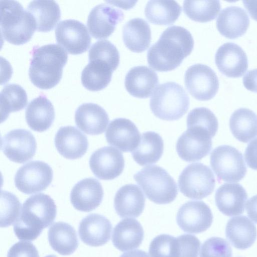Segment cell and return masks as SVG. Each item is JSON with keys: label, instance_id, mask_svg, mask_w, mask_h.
Listing matches in <instances>:
<instances>
[{"label": "cell", "instance_id": "cell-37", "mask_svg": "<svg viewBox=\"0 0 257 257\" xmlns=\"http://www.w3.org/2000/svg\"><path fill=\"white\" fill-rule=\"evenodd\" d=\"M2 122L5 121L12 112L23 109L27 103L25 90L17 84L6 85L1 92Z\"/></svg>", "mask_w": 257, "mask_h": 257}, {"label": "cell", "instance_id": "cell-2", "mask_svg": "<svg viewBox=\"0 0 257 257\" xmlns=\"http://www.w3.org/2000/svg\"><path fill=\"white\" fill-rule=\"evenodd\" d=\"M56 213V206L49 195L39 193L30 196L23 203L20 217L14 224L16 235L20 240L36 239L54 222Z\"/></svg>", "mask_w": 257, "mask_h": 257}, {"label": "cell", "instance_id": "cell-6", "mask_svg": "<svg viewBox=\"0 0 257 257\" xmlns=\"http://www.w3.org/2000/svg\"><path fill=\"white\" fill-rule=\"evenodd\" d=\"M146 197L159 204L173 202L178 195L176 182L168 172L157 165L148 166L134 175Z\"/></svg>", "mask_w": 257, "mask_h": 257}, {"label": "cell", "instance_id": "cell-18", "mask_svg": "<svg viewBox=\"0 0 257 257\" xmlns=\"http://www.w3.org/2000/svg\"><path fill=\"white\" fill-rule=\"evenodd\" d=\"M215 61L219 70L230 77H239L248 68L246 53L238 45L227 42L219 47L215 55Z\"/></svg>", "mask_w": 257, "mask_h": 257}, {"label": "cell", "instance_id": "cell-7", "mask_svg": "<svg viewBox=\"0 0 257 257\" xmlns=\"http://www.w3.org/2000/svg\"><path fill=\"white\" fill-rule=\"evenodd\" d=\"M215 185L214 174L210 168L203 164L188 165L178 179L180 191L186 197L200 200L209 196Z\"/></svg>", "mask_w": 257, "mask_h": 257}, {"label": "cell", "instance_id": "cell-23", "mask_svg": "<svg viewBox=\"0 0 257 257\" xmlns=\"http://www.w3.org/2000/svg\"><path fill=\"white\" fill-rule=\"evenodd\" d=\"M158 83L157 73L145 66H138L131 68L127 73L124 80L127 92L131 95L140 98L150 97Z\"/></svg>", "mask_w": 257, "mask_h": 257}, {"label": "cell", "instance_id": "cell-40", "mask_svg": "<svg viewBox=\"0 0 257 257\" xmlns=\"http://www.w3.org/2000/svg\"><path fill=\"white\" fill-rule=\"evenodd\" d=\"M89 61L100 60L107 63L114 70L119 63V54L116 47L106 40H99L91 46L88 54Z\"/></svg>", "mask_w": 257, "mask_h": 257}, {"label": "cell", "instance_id": "cell-1", "mask_svg": "<svg viewBox=\"0 0 257 257\" xmlns=\"http://www.w3.org/2000/svg\"><path fill=\"white\" fill-rule=\"evenodd\" d=\"M193 47L194 40L189 31L181 26L169 27L149 48L148 64L158 71H172L180 65Z\"/></svg>", "mask_w": 257, "mask_h": 257}, {"label": "cell", "instance_id": "cell-20", "mask_svg": "<svg viewBox=\"0 0 257 257\" xmlns=\"http://www.w3.org/2000/svg\"><path fill=\"white\" fill-rule=\"evenodd\" d=\"M112 225L105 217L98 214H90L83 218L78 227L81 240L91 246L106 243L110 238Z\"/></svg>", "mask_w": 257, "mask_h": 257}, {"label": "cell", "instance_id": "cell-43", "mask_svg": "<svg viewBox=\"0 0 257 257\" xmlns=\"http://www.w3.org/2000/svg\"><path fill=\"white\" fill-rule=\"evenodd\" d=\"M200 257H231L232 250L228 242L219 237H212L203 243Z\"/></svg>", "mask_w": 257, "mask_h": 257}, {"label": "cell", "instance_id": "cell-39", "mask_svg": "<svg viewBox=\"0 0 257 257\" xmlns=\"http://www.w3.org/2000/svg\"><path fill=\"white\" fill-rule=\"evenodd\" d=\"M187 128L199 129L205 132L213 138L218 127L217 119L208 108L196 107L191 110L187 117Z\"/></svg>", "mask_w": 257, "mask_h": 257}, {"label": "cell", "instance_id": "cell-12", "mask_svg": "<svg viewBox=\"0 0 257 257\" xmlns=\"http://www.w3.org/2000/svg\"><path fill=\"white\" fill-rule=\"evenodd\" d=\"M37 149L35 137L25 129H15L1 139V150L11 161L24 163L34 156Z\"/></svg>", "mask_w": 257, "mask_h": 257}, {"label": "cell", "instance_id": "cell-32", "mask_svg": "<svg viewBox=\"0 0 257 257\" xmlns=\"http://www.w3.org/2000/svg\"><path fill=\"white\" fill-rule=\"evenodd\" d=\"M164 151V142L160 135L154 132H146L141 136L138 147L132 152L135 161L141 166L157 162Z\"/></svg>", "mask_w": 257, "mask_h": 257}, {"label": "cell", "instance_id": "cell-48", "mask_svg": "<svg viewBox=\"0 0 257 257\" xmlns=\"http://www.w3.org/2000/svg\"><path fill=\"white\" fill-rule=\"evenodd\" d=\"M246 210L248 216L257 223V195L252 196L247 201Z\"/></svg>", "mask_w": 257, "mask_h": 257}, {"label": "cell", "instance_id": "cell-15", "mask_svg": "<svg viewBox=\"0 0 257 257\" xmlns=\"http://www.w3.org/2000/svg\"><path fill=\"white\" fill-rule=\"evenodd\" d=\"M89 166L94 175L101 180H110L119 176L124 167L122 154L112 147H104L93 153Z\"/></svg>", "mask_w": 257, "mask_h": 257}, {"label": "cell", "instance_id": "cell-44", "mask_svg": "<svg viewBox=\"0 0 257 257\" xmlns=\"http://www.w3.org/2000/svg\"><path fill=\"white\" fill-rule=\"evenodd\" d=\"M179 257H198L201 242L195 235L184 234L177 237Z\"/></svg>", "mask_w": 257, "mask_h": 257}, {"label": "cell", "instance_id": "cell-36", "mask_svg": "<svg viewBox=\"0 0 257 257\" xmlns=\"http://www.w3.org/2000/svg\"><path fill=\"white\" fill-rule=\"evenodd\" d=\"M182 8L174 1H150L145 9L146 18L151 23L159 25L174 24L180 16Z\"/></svg>", "mask_w": 257, "mask_h": 257}, {"label": "cell", "instance_id": "cell-31", "mask_svg": "<svg viewBox=\"0 0 257 257\" xmlns=\"http://www.w3.org/2000/svg\"><path fill=\"white\" fill-rule=\"evenodd\" d=\"M48 235L51 247L61 255H70L78 246L76 232L67 223L61 221L54 223L49 228Z\"/></svg>", "mask_w": 257, "mask_h": 257}, {"label": "cell", "instance_id": "cell-42", "mask_svg": "<svg viewBox=\"0 0 257 257\" xmlns=\"http://www.w3.org/2000/svg\"><path fill=\"white\" fill-rule=\"evenodd\" d=\"M150 257H179V245L177 238L166 234L155 237L149 249Z\"/></svg>", "mask_w": 257, "mask_h": 257}, {"label": "cell", "instance_id": "cell-35", "mask_svg": "<svg viewBox=\"0 0 257 257\" xmlns=\"http://www.w3.org/2000/svg\"><path fill=\"white\" fill-rule=\"evenodd\" d=\"M89 62L82 71L81 83L90 91L101 90L110 82L114 70L104 62L97 60Z\"/></svg>", "mask_w": 257, "mask_h": 257}, {"label": "cell", "instance_id": "cell-16", "mask_svg": "<svg viewBox=\"0 0 257 257\" xmlns=\"http://www.w3.org/2000/svg\"><path fill=\"white\" fill-rule=\"evenodd\" d=\"M124 18L123 12L108 4H101L90 12L87 26L95 39H106L114 32L116 25Z\"/></svg>", "mask_w": 257, "mask_h": 257}, {"label": "cell", "instance_id": "cell-14", "mask_svg": "<svg viewBox=\"0 0 257 257\" xmlns=\"http://www.w3.org/2000/svg\"><path fill=\"white\" fill-rule=\"evenodd\" d=\"M211 137L200 130L189 128L177 140L176 151L179 157L188 162L201 160L212 149Z\"/></svg>", "mask_w": 257, "mask_h": 257}, {"label": "cell", "instance_id": "cell-8", "mask_svg": "<svg viewBox=\"0 0 257 257\" xmlns=\"http://www.w3.org/2000/svg\"><path fill=\"white\" fill-rule=\"evenodd\" d=\"M210 165L219 182H238L247 171L242 154L228 145L219 146L212 151Z\"/></svg>", "mask_w": 257, "mask_h": 257}, {"label": "cell", "instance_id": "cell-50", "mask_svg": "<svg viewBox=\"0 0 257 257\" xmlns=\"http://www.w3.org/2000/svg\"><path fill=\"white\" fill-rule=\"evenodd\" d=\"M120 257H149V256L145 251L137 249L124 252Z\"/></svg>", "mask_w": 257, "mask_h": 257}, {"label": "cell", "instance_id": "cell-22", "mask_svg": "<svg viewBox=\"0 0 257 257\" xmlns=\"http://www.w3.org/2000/svg\"><path fill=\"white\" fill-rule=\"evenodd\" d=\"M247 199L245 189L238 183H224L217 189L215 195L218 209L228 216L242 214Z\"/></svg>", "mask_w": 257, "mask_h": 257}, {"label": "cell", "instance_id": "cell-26", "mask_svg": "<svg viewBox=\"0 0 257 257\" xmlns=\"http://www.w3.org/2000/svg\"><path fill=\"white\" fill-rule=\"evenodd\" d=\"M249 24L248 15L242 8L229 6L223 9L216 19V27L220 33L229 39L243 35Z\"/></svg>", "mask_w": 257, "mask_h": 257}, {"label": "cell", "instance_id": "cell-33", "mask_svg": "<svg viewBox=\"0 0 257 257\" xmlns=\"http://www.w3.org/2000/svg\"><path fill=\"white\" fill-rule=\"evenodd\" d=\"M27 9L33 17L38 31L52 30L61 17L60 7L55 1H33Z\"/></svg>", "mask_w": 257, "mask_h": 257}, {"label": "cell", "instance_id": "cell-9", "mask_svg": "<svg viewBox=\"0 0 257 257\" xmlns=\"http://www.w3.org/2000/svg\"><path fill=\"white\" fill-rule=\"evenodd\" d=\"M53 178V170L48 164L33 161L18 169L15 177V184L22 193L32 194L46 189L50 185Z\"/></svg>", "mask_w": 257, "mask_h": 257}, {"label": "cell", "instance_id": "cell-11", "mask_svg": "<svg viewBox=\"0 0 257 257\" xmlns=\"http://www.w3.org/2000/svg\"><path fill=\"white\" fill-rule=\"evenodd\" d=\"M57 43L71 54L86 52L91 43V37L86 26L73 19L60 21L55 28Z\"/></svg>", "mask_w": 257, "mask_h": 257}, {"label": "cell", "instance_id": "cell-34", "mask_svg": "<svg viewBox=\"0 0 257 257\" xmlns=\"http://www.w3.org/2000/svg\"><path fill=\"white\" fill-rule=\"evenodd\" d=\"M229 127L237 140L248 143L257 136V115L249 109L238 108L230 116Z\"/></svg>", "mask_w": 257, "mask_h": 257}, {"label": "cell", "instance_id": "cell-38", "mask_svg": "<svg viewBox=\"0 0 257 257\" xmlns=\"http://www.w3.org/2000/svg\"><path fill=\"white\" fill-rule=\"evenodd\" d=\"M221 8L219 1H185L183 9L190 19L205 23L214 19Z\"/></svg>", "mask_w": 257, "mask_h": 257}, {"label": "cell", "instance_id": "cell-27", "mask_svg": "<svg viewBox=\"0 0 257 257\" xmlns=\"http://www.w3.org/2000/svg\"><path fill=\"white\" fill-rule=\"evenodd\" d=\"M26 122L33 131H46L50 127L55 119V110L51 102L44 95H40L31 100L25 112Z\"/></svg>", "mask_w": 257, "mask_h": 257}, {"label": "cell", "instance_id": "cell-4", "mask_svg": "<svg viewBox=\"0 0 257 257\" xmlns=\"http://www.w3.org/2000/svg\"><path fill=\"white\" fill-rule=\"evenodd\" d=\"M36 30L33 17L19 2L1 1V31L5 40L22 45L31 39Z\"/></svg>", "mask_w": 257, "mask_h": 257}, {"label": "cell", "instance_id": "cell-51", "mask_svg": "<svg viewBox=\"0 0 257 257\" xmlns=\"http://www.w3.org/2000/svg\"><path fill=\"white\" fill-rule=\"evenodd\" d=\"M45 257H57V256L53 254H50V255H47Z\"/></svg>", "mask_w": 257, "mask_h": 257}, {"label": "cell", "instance_id": "cell-30", "mask_svg": "<svg viewBox=\"0 0 257 257\" xmlns=\"http://www.w3.org/2000/svg\"><path fill=\"white\" fill-rule=\"evenodd\" d=\"M122 38L125 46L130 50L136 53L143 52L150 45V27L148 22L143 19H132L123 27Z\"/></svg>", "mask_w": 257, "mask_h": 257}, {"label": "cell", "instance_id": "cell-28", "mask_svg": "<svg viewBox=\"0 0 257 257\" xmlns=\"http://www.w3.org/2000/svg\"><path fill=\"white\" fill-rule=\"evenodd\" d=\"M225 235L234 247L245 249L250 247L255 242L257 236L256 228L254 224L246 216H236L228 221Z\"/></svg>", "mask_w": 257, "mask_h": 257}, {"label": "cell", "instance_id": "cell-49", "mask_svg": "<svg viewBox=\"0 0 257 257\" xmlns=\"http://www.w3.org/2000/svg\"><path fill=\"white\" fill-rule=\"evenodd\" d=\"M243 4L251 17L257 21V1H243Z\"/></svg>", "mask_w": 257, "mask_h": 257}, {"label": "cell", "instance_id": "cell-3", "mask_svg": "<svg viewBox=\"0 0 257 257\" xmlns=\"http://www.w3.org/2000/svg\"><path fill=\"white\" fill-rule=\"evenodd\" d=\"M67 60V53L57 44L34 48L29 70L31 81L42 89L54 87L62 78Z\"/></svg>", "mask_w": 257, "mask_h": 257}, {"label": "cell", "instance_id": "cell-46", "mask_svg": "<svg viewBox=\"0 0 257 257\" xmlns=\"http://www.w3.org/2000/svg\"><path fill=\"white\" fill-rule=\"evenodd\" d=\"M244 158L249 168L257 170V138L248 144L244 152Z\"/></svg>", "mask_w": 257, "mask_h": 257}, {"label": "cell", "instance_id": "cell-25", "mask_svg": "<svg viewBox=\"0 0 257 257\" xmlns=\"http://www.w3.org/2000/svg\"><path fill=\"white\" fill-rule=\"evenodd\" d=\"M145 197L141 189L135 184H129L121 187L114 198V207L121 218L138 217L143 212Z\"/></svg>", "mask_w": 257, "mask_h": 257}, {"label": "cell", "instance_id": "cell-13", "mask_svg": "<svg viewBox=\"0 0 257 257\" xmlns=\"http://www.w3.org/2000/svg\"><path fill=\"white\" fill-rule=\"evenodd\" d=\"M213 218L210 207L203 201H190L180 207L176 221L184 231L199 233L210 227Z\"/></svg>", "mask_w": 257, "mask_h": 257}, {"label": "cell", "instance_id": "cell-10", "mask_svg": "<svg viewBox=\"0 0 257 257\" xmlns=\"http://www.w3.org/2000/svg\"><path fill=\"white\" fill-rule=\"evenodd\" d=\"M184 82L189 93L201 101L212 98L219 88V80L215 72L202 64L189 67L185 73Z\"/></svg>", "mask_w": 257, "mask_h": 257}, {"label": "cell", "instance_id": "cell-24", "mask_svg": "<svg viewBox=\"0 0 257 257\" xmlns=\"http://www.w3.org/2000/svg\"><path fill=\"white\" fill-rule=\"evenodd\" d=\"M76 125L83 132L97 135L105 131L109 121L106 111L100 106L93 103L80 105L75 113Z\"/></svg>", "mask_w": 257, "mask_h": 257}, {"label": "cell", "instance_id": "cell-45", "mask_svg": "<svg viewBox=\"0 0 257 257\" xmlns=\"http://www.w3.org/2000/svg\"><path fill=\"white\" fill-rule=\"evenodd\" d=\"M7 257H39L38 251L31 242L19 241L9 250Z\"/></svg>", "mask_w": 257, "mask_h": 257}, {"label": "cell", "instance_id": "cell-5", "mask_svg": "<svg viewBox=\"0 0 257 257\" xmlns=\"http://www.w3.org/2000/svg\"><path fill=\"white\" fill-rule=\"evenodd\" d=\"M189 97L180 84L174 82L161 84L154 91L150 101L154 114L163 120L179 119L188 111Z\"/></svg>", "mask_w": 257, "mask_h": 257}, {"label": "cell", "instance_id": "cell-19", "mask_svg": "<svg viewBox=\"0 0 257 257\" xmlns=\"http://www.w3.org/2000/svg\"><path fill=\"white\" fill-rule=\"evenodd\" d=\"M103 190L100 183L96 179L87 178L77 182L70 193L73 206L83 212H90L101 203Z\"/></svg>", "mask_w": 257, "mask_h": 257}, {"label": "cell", "instance_id": "cell-21", "mask_svg": "<svg viewBox=\"0 0 257 257\" xmlns=\"http://www.w3.org/2000/svg\"><path fill=\"white\" fill-rule=\"evenodd\" d=\"M54 142L59 154L71 160L82 157L88 147L85 135L73 126L61 127L55 135Z\"/></svg>", "mask_w": 257, "mask_h": 257}, {"label": "cell", "instance_id": "cell-29", "mask_svg": "<svg viewBox=\"0 0 257 257\" xmlns=\"http://www.w3.org/2000/svg\"><path fill=\"white\" fill-rule=\"evenodd\" d=\"M142 226L136 219L126 218L121 220L113 229L112 242L121 251L138 247L144 239Z\"/></svg>", "mask_w": 257, "mask_h": 257}, {"label": "cell", "instance_id": "cell-41", "mask_svg": "<svg viewBox=\"0 0 257 257\" xmlns=\"http://www.w3.org/2000/svg\"><path fill=\"white\" fill-rule=\"evenodd\" d=\"M21 204L14 194L1 191V227H7L15 223L21 214Z\"/></svg>", "mask_w": 257, "mask_h": 257}, {"label": "cell", "instance_id": "cell-47", "mask_svg": "<svg viewBox=\"0 0 257 257\" xmlns=\"http://www.w3.org/2000/svg\"><path fill=\"white\" fill-rule=\"evenodd\" d=\"M242 82L247 90L257 92V68L248 71L244 75Z\"/></svg>", "mask_w": 257, "mask_h": 257}, {"label": "cell", "instance_id": "cell-17", "mask_svg": "<svg viewBox=\"0 0 257 257\" xmlns=\"http://www.w3.org/2000/svg\"><path fill=\"white\" fill-rule=\"evenodd\" d=\"M108 144L123 152L133 151L139 145L141 134L135 124L125 118L111 121L105 132Z\"/></svg>", "mask_w": 257, "mask_h": 257}]
</instances>
